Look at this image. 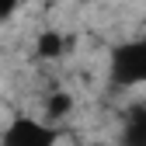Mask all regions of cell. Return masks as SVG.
Segmentation results:
<instances>
[{"label":"cell","instance_id":"2","mask_svg":"<svg viewBox=\"0 0 146 146\" xmlns=\"http://www.w3.org/2000/svg\"><path fill=\"white\" fill-rule=\"evenodd\" d=\"M0 146H59V129L45 118L17 115L0 132Z\"/></svg>","mask_w":146,"mask_h":146},{"label":"cell","instance_id":"1","mask_svg":"<svg viewBox=\"0 0 146 146\" xmlns=\"http://www.w3.org/2000/svg\"><path fill=\"white\" fill-rule=\"evenodd\" d=\"M108 77L115 87H146V38H132L111 49Z\"/></svg>","mask_w":146,"mask_h":146},{"label":"cell","instance_id":"4","mask_svg":"<svg viewBox=\"0 0 146 146\" xmlns=\"http://www.w3.org/2000/svg\"><path fill=\"white\" fill-rule=\"evenodd\" d=\"M63 49H66V45H63V35H59V31H42V35H38V56H42V59H59Z\"/></svg>","mask_w":146,"mask_h":146},{"label":"cell","instance_id":"5","mask_svg":"<svg viewBox=\"0 0 146 146\" xmlns=\"http://www.w3.org/2000/svg\"><path fill=\"white\" fill-rule=\"evenodd\" d=\"M70 98L66 94H56V98H49V108H45V122H52V118H63L66 111H70Z\"/></svg>","mask_w":146,"mask_h":146},{"label":"cell","instance_id":"3","mask_svg":"<svg viewBox=\"0 0 146 146\" xmlns=\"http://www.w3.org/2000/svg\"><path fill=\"white\" fill-rule=\"evenodd\" d=\"M118 146H146V104H132L125 111Z\"/></svg>","mask_w":146,"mask_h":146}]
</instances>
